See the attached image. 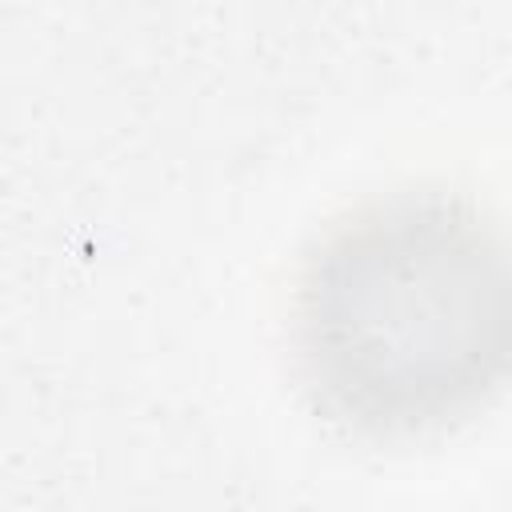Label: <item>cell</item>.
Instances as JSON below:
<instances>
[{"mask_svg": "<svg viewBox=\"0 0 512 512\" xmlns=\"http://www.w3.org/2000/svg\"><path fill=\"white\" fill-rule=\"evenodd\" d=\"M292 348L356 432L448 428L512 380V236L436 192L360 208L304 260Z\"/></svg>", "mask_w": 512, "mask_h": 512, "instance_id": "6da1fadb", "label": "cell"}]
</instances>
